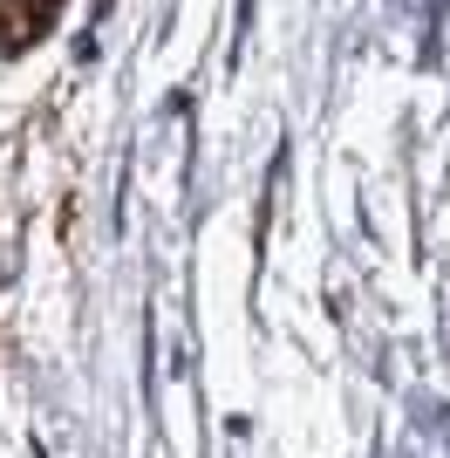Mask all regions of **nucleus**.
Masks as SVG:
<instances>
[{"label":"nucleus","mask_w":450,"mask_h":458,"mask_svg":"<svg viewBox=\"0 0 450 458\" xmlns=\"http://www.w3.org/2000/svg\"><path fill=\"white\" fill-rule=\"evenodd\" d=\"M0 14L14 21V35H28V21H21V0H0Z\"/></svg>","instance_id":"1"}]
</instances>
